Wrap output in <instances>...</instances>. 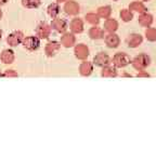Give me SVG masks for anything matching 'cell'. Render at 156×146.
Returning a JSON list of instances; mask_svg holds the SVG:
<instances>
[{
	"mask_svg": "<svg viewBox=\"0 0 156 146\" xmlns=\"http://www.w3.org/2000/svg\"><path fill=\"white\" fill-rule=\"evenodd\" d=\"M133 64V67L139 69V71H143L146 66L150 65V57L145 54H141V55L136 56V58L132 62Z\"/></svg>",
	"mask_w": 156,
	"mask_h": 146,
	"instance_id": "obj_1",
	"label": "cell"
},
{
	"mask_svg": "<svg viewBox=\"0 0 156 146\" xmlns=\"http://www.w3.org/2000/svg\"><path fill=\"white\" fill-rule=\"evenodd\" d=\"M113 62L117 67H125L130 63V57L125 53H117L113 58Z\"/></svg>",
	"mask_w": 156,
	"mask_h": 146,
	"instance_id": "obj_2",
	"label": "cell"
},
{
	"mask_svg": "<svg viewBox=\"0 0 156 146\" xmlns=\"http://www.w3.org/2000/svg\"><path fill=\"white\" fill-rule=\"evenodd\" d=\"M23 43H24V47L27 50L34 51V50H37V49L39 48L40 42H39V39L37 38V37H26V38L24 39Z\"/></svg>",
	"mask_w": 156,
	"mask_h": 146,
	"instance_id": "obj_3",
	"label": "cell"
},
{
	"mask_svg": "<svg viewBox=\"0 0 156 146\" xmlns=\"http://www.w3.org/2000/svg\"><path fill=\"white\" fill-rule=\"evenodd\" d=\"M7 41H8V43H9L10 46H12V47L17 46V44H20L21 42L23 41V33L13 32L11 35H9V37H8V39H7Z\"/></svg>",
	"mask_w": 156,
	"mask_h": 146,
	"instance_id": "obj_4",
	"label": "cell"
},
{
	"mask_svg": "<svg viewBox=\"0 0 156 146\" xmlns=\"http://www.w3.org/2000/svg\"><path fill=\"white\" fill-rule=\"evenodd\" d=\"M50 32H51V28H50V26H49L48 24H46V23H41V24L39 25L38 27H37V35H38L40 38H48V36L50 35Z\"/></svg>",
	"mask_w": 156,
	"mask_h": 146,
	"instance_id": "obj_5",
	"label": "cell"
},
{
	"mask_svg": "<svg viewBox=\"0 0 156 146\" xmlns=\"http://www.w3.org/2000/svg\"><path fill=\"white\" fill-rule=\"evenodd\" d=\"M93 62H94V64L98 66H105L110 63V57L105 53H99L98 55L94 56Z\"/></svg>",
	"mask_w": 156,
	"mask_h": 146,
	"instance_id": "obj_6",
	"label": "cell"
},
{
	"mask_svg": "<svg viewBox=\"0 0 156 146\" xmlns=\"http://www.w3.org/2000/svg\"><path fill=\"white\" fill-rule=\"evenodd\" d=\"M64 10H65V12L67 13V14L76 15L79 12V7H78L77 3L74 2V1H68L65 5V7H64Z\"/></svg>",
	"mask_w": 156,
	"mask_h": 146,
	"instance_id": "obj_7",
	"label": "cell"
},
{
	"mask_svg": "<svg viewBox=\"0 0 156 146\" xmlns=\"http://www.w3.org/2000/svg\"><path fill=\"white\" fill-rule=\"evenodd\" d=\"M75 54L78 58L85 60V58L88 56V54H89V50H88L87 47L83 46V44H78V46L75 48Z\"/></svg>",
	"mask_w": 156,
	"mask_h": 146,
	"instance_id": "obj_8",
	"label": "cell"
},
{
	"mask_svg": "<svg viewBox=\"0 0 156 146\" xmlns=\"http://www.w3.org/2000/svg\"><path fill=\"white\" fill-rule=\"evenodd\" d=\"M52 27L55 29L56 32L58 33H64L67 28V25H66L65 21L61 19H55L52 21Z\"/></svg>",
	"mask_w": 156,
	"mask_h": 146,
	"instance_id": "obj_9",
	"label": "cell"
},
{
	"mask_svg": "<svg viewBox=\"0 0 156 146\" xmlns=\"http://www.w3.org/2000/svg\"><path fill=\"white\" fill-rule=\"evenodd\" d=\"M105 42H106V44L110 47V48H116V47H118V44H119V38H118V36H116V35L110 34V35H107L106 38H105Z\"/></svg>",
	"mask_w": 156,
	"mask_h": 146,
	"instance_id": "obj_10",
	"label": "cell"
},
{
	"mask_svg": "<svg viewBox=\"0 0 156 146\" xmlns=\"http://www.w3.org/2000/svg\"><path fill=\"white\" fill-rule=\"evenodd\" d=\"M1 61L5 64H11L14 61V53L11 50H5L1 53Z\"/></svg>",
	"mask_w": 156,
	"mask_h": 146,
	"instance_id": "obj_11",
	"label": "cell"
},
{
	"mask_svg": "<svg viewBox=\"0 0 156 146\" xmlns=\"http://www.w3.org/2000/svg\"><path fill=\"white\" fill-rule=\"evenodd\" d=\"M71 29L73 33H76V34H78V33H81L83 29V21H81L80 19H75L72 21L71 23Z\"/></svg>",
	"mask_w": 156,
	"mask_h": 146,
	"instance_id": "obj_12",
	"label": "cell"
},
{
	"mask_svg": "<svg viewBox=\"0 0 156 146\" xmlns=\"http://www.w3.org/2000/svg\"><path fill=\"white\" fill-rule=\"evenodd\" d=\"M127 42H128V46L131 47V48H136L142 42V37L140 35L133 34L127 39Z\"/></svg>",
	"mask_w": 156,
	"mask_h": 146,
	"instance_id": "obj_13",
	"label": "cell"
},
{
	"mask_svg": "<svg viewBox=\"0 0 156 146\" xmlns=\"http://www.w3.org/2000/svg\"><path fill=\"white\" fill-rule=\"evenodd\" d=\"M61 42L64 47H66V48H71V47H73L74 43H75V37H74L72 34H65L63 37H62Z\"/></svg>",
	"mask_w": 156,
	"mask_h": 146,
	"instance_id": "obj_14",
	"label": "cell"
},
{
	"mask_svg": "<svg viewBox=\"0 0 156 146\" xmlns=\"http://www.w3.org/2000/svg\"><path fill=\"white\" fill-rule=\"evenodd\" d=\"M58 49H60V44L58 42L53 41V42H49L46 47V53L48 54L49 56H52L55 54L56 51H58Z\"/></svg>",
	"mask_w": 156,
	"mask_h": 146,
	"instance_id": "obj_15",
	"label": "cell"
},
{
	"mask_svg": "<svg viewBox=\"0 0 156 146\" xmlns=\"http://www.w3.org/2000/svg\"><path fill=\"white\" fill-rule=\"evenodd\" d=\"M152 22H153V17L151 14H147V13H144L139 17V23L142 26L149 27L152 24Z\"/></svg>",
	"mask_w": 156,
	"mask_h": 146,
	"instance_id": "obj_16",
	"label": "cell"
},
{
	"mask_svg": "<svg viewBox=\"0 0 156 146\" xmlns=\"http://www.w3.org/2000/svg\"><path fill=\"white\" fill-rule=\"evenodd\" d=\"M79 71L83 76H89L92 73V65L89 62H83L79 67Z\"/></svg>",
	"mask_w": 156,
	"mask_h": 146,
	"instance_id": "obj_17",
	"label": "cell"
},
{
	"mask_svg": "<svg viewBox=\"0 0 156 146\" xmlns=\"http://www.w3.org/2000/svg\"><path fill=\"white\" fill-rule=\"evenodd\" d=\"M104 27L106 30L113 33V32H115L117 29V27H118V23H117L115 19H107L104 24Z\"/></svg>",
	"mask_w": 156,
	"mask_h": 146,
	"instance_id": "obj_18",
	"label": "cell"
},
{
	"mask_svg": "<svg viewBox=\"0 0 156 146\" xmlns=\"http://www.w3.org/2000/svg\"><path fill=\"white\" fill-rule=\"evenodd\" d=\"M89 35H90V37L93 39H100L103 37V32L100 28H98V27H93V28L90 29Z\"/></svg>",
	"mask_w": 156,
	"mask_h": 146,
	"instance_id": "obj_19",
	"label": "cell"
},
{
	"mask_svg": "<svg viewBox=\"0 0 156 146\" xmlns=\"http://www.w3.org/2000/svg\"><path fill=\"white\" fill-rule=\"evenodd\" d=\"M111 12H112L111 7H101L100 9L98 10L99 15H100L101 17H104V19H108L111 15Z\"/></svg>",
	"mask_w": 156,
	"mask_h": 146,
	"instance_id": "obj_20",
	"label": "cell"
},
{
	"mask_svg": "<svg viewBox=\"0 0 156 146\" xmlns=\"http://www.w3.org/2000/svg\"><path fill=\"white\" fill-rule=\"evenodd\" d=\"M48 13L51 15L52 17L58 16V14L60 13V7L56 3H52L48 7Z\"/></svg>",
	"mask_w": 156,
	"mask_h": 146,
	"instance_id": "obj_21",
	"label": "cell"
},
{
	"mask_svg": "<svg viewBox=\"0 0 156 146\" xmlns=\"http://www.w3.org/2000/svg\"><path fill=\"white\" fill-rule=\"evenodd\" d=\"M130 9L134 10L136 12H140V13H144L146 11V8L143 5V3L141 2H132L130 5Z\"/></svg>",
	"mask_w": 156,
	"mask_h": 146,
	"instance_id": "obj_22",
	"label": "cell"
},
{
	"mask_svg": "<svg viewBox=\"0 0 156 146\" xmlns=\"http://www.w3.org/2000/svg\"><path fill=\"white\" fill-rule=\"evenodd\" d=\"M116 75H117L116 69L113 67H105L102 71L103 77H116Z\"/></svg>",
	"mask_w": 156,
	"mask_h": 146,
	"instance_id": "obj_23",
	"label": "cell"
},
{
	"mask_svg": "<svg viewBox=\"0 0 156 146\" xmlns=\"http://www.w3.org/2000/svg\"><path fill=\"white\" fill-rule=\"evenodd\" d=\"M23 5L29 9H33V8H37L40 5V0H22Z\"/></svg>",
	"mask_w": 156,
	"mask_h": 146,
	"instance_id": "obj_24",
	"label": "cell"
},
{
	"mask_svg": "<svg viewBox=\"0 0 156 146\" xmlns=\"http://www.w3.org/2000/svg\"><path fill=\"white\" fill-rule=\"evenodd\" d=\"M145 35H146L147 40H150V41H155L156 40V29H154V28L146 29Z\"/></svg>",
	"mask_w": 156,
	"mask_h": 146,
	"instance_id": "obj_25",
	"label": "cell"
},
{
	"mask_svg": "<svg viewBox=\"0 0 156 146\" xmlns=\"http://www.w3.org/2000/svg\"><path fill=\"white\" fill-rule=\"evenodd\" d=\"M86 19L89 23L91 24H98L99 23V16L94 13H89V14L86 15Z\"/></svg>",
	"mask_w": 156,
	"mask_h": 146,
	"instance_id": "obj_26",
	"label": "cell"
},
{
	"mask_svg": "<svg viewBox=\"0 0 156 146\" xmlns=\"http://www.w3.org/2000/svg\"><path fill=\"white\" fill-rule=\"evenodd\" d=\"M120 16H122V19H124L125 22H129V21H131V19H132L131 12L128 11V10H122V12H120Z\"/></svg>",
	"mask_w": 156,
	"mask_h": 146,
	"instance_id": "obj_27",
	"label": "cell"
},
{
	"mask_svg": "<svg viewBox=\"0 0 156 146\" xmlns=\"http://www.w3.org/2000/svg\"><path fill=\"white\" fill-rule=\"evenodd\" d=\"M3 76H5V77H17V74L13 71H5Z\"/></svg>",
	"mask_w": 156,
	"mask_h": 146,
	"instance_id": "obj_28",
	"label": "cell"
},
{
	"mask_svg": "<svg viewBox=\"0 0 156 146\" xmlns=\"http://www.w3.org/2000/svg\"><path fill=\"white\" fill-rule=\"evenodd\" d=\"M9 0H0V5H5V3L8 2Z\"/></svg>",
	"mask_w": 156,
	"mask_h": 146,
	"instance_id": "obj_29",
	"label": "cell"
},
{
	"mask_svg": "<svg viewBox=\"0 0 156 146\" xmlns=\"http://www.w3.org/2000/svg\"><path fill=\"white\" fill-rule=\"evenodd\" d=\"M58 2H63V1H66V0H58Z\"/></svg>",
	"mask_w": 156,
	"mask_h": 146,
	"instance_id": "obj_30",
	"label": "cell"
},
{
	"mask_svg": "<svg viewBox=\"0 0 156 146\" xmlns=\"http://www.w3.org/2000/svg\"><path fill=\"white\" fill-rule=\"evenodd\" d=\"M1 15H2V12H1V10H0V19H1Z\"/></svg>",
	"mask_w": 156,
	"mask_h": 146,
	"instance_id": "obj_31",
	"label": "cell"
},
{
	"mask_svg": "<svg viewBox=\"0 0 156 146\" xmlns=\"http://www.w3.org/2000/svg\"><path fill=\"white\" fill-rule=\"evenodd\" d=\"M1 35H2V32H1V30H0V39H1Z\"/></svg>",
	"mask_w": 156,
	"mask_h": 146,
	"instance_id": "obj_32",
	"label": "cell"
},
{
	"mask_svg": "<svg viewBox=\"0 0 156 146\" xmlns=\"http://www.w3.org/2000/svg\"><path fill=\"white\" fill-rule=\"evenodd\" d=\"M1 76H2V75H1V73H0V77H1Z\"/></svg>",
	"mask_w": 156,
	"mask_h": 146,
	"instance_id": "obj_33",
	"label": "cell"
}]
</instances>
